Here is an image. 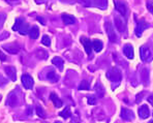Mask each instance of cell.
Returning <instances> with one entry per match:
<instances>
[{"label":"cell","instance_id":"obj_13","mask_svg":"<svg viewBox=\"0 0 153 123\" xmlns=\"http://www.w3.org/2000/svg\"><path fill=\"white\" fill-rule=\"evenodd\" d=\"M4 69H5L6 75L8 76V78H10L12 81H16V80H17V71H16L15 67H13V66H7V67H5Z\"/></svg>","mask_w":153,"mask_h":123},{"label":"cell","instance_id":"obj_6","mask_svg":"<svg viewBox=\"0 0 153 123\" xmlns=\"http://www.w3.org/2000/svg\"><path fill=\"white\" fill-rule=\"evenodd\" d=\"M148 27H149V25H148L147 22H146L145 20H141V21H139V23L137 24V28H136L134 33H136V35L138 37H141L143 32L145 31V29Z\"/></svg>","mask_w":153,"mask_h":123},{"label":"cell","instance_id":"obj_15","mask_svg":"<svg viewBox=\"0 0 153 123\" xmlns=\"http://www.w3.org/2000/svg\"><path fill=\"white\" fill-rule=\"evenodd\" d=\"M62 21H63V23L66 24V25H71V24L76 23L75 17H73L71 15H67V14L62 15Z\"/></svg>","mask_w":153,"mask_h":123},{"label":"cell","instance_id":"obj_2","mask_svg":"<svg viewBox=\"0 0 153 123\" xmlns=\"http://www.w3.org/2000/svg\"><path fill=\"white\" fill-rule=\"evenodd\" d=\"M140 56L142 61L150 62L153 59V52L148 46H142L140 48Z\"/></svg>","mask_w":153,"mask_h":123},{"label":"cell","instance_id":"obj_10","mask_svg":"<svg viewBox=\"0 0 153 123\" xmlns=\"http://www.w3.org/2000/svg\"><path fill=\"white\" fill-rule=\"evenodd\" d=\"M115 25L119 32H124L126 30V24L120 17H115Z\"/></svg>","mask_w":153,"mask_h":123},{"label":"cell","instance_id":"obj_19","mask_svg":"<svg viewBox=\"0 0 153 123\" xmlns=\"http://www.w3.org/2000/svg\"><path fill=\"white\" fill-rule=\"evenodd\" d=\"M17 104H18V97H17V95H16L13 92H12L10 95H8L7 104H8V106H10V107H15Z\"/></svg>","mask_w":153,"mask_h":123},{"label":"cell","instance_id":"obj_8","mask_svg":"<svg viewBox=\"0 0 153 123\" xmlns=\"http://www.w3.org/2000/svg\"><path fill=\"white\" fill-rule=\"evenodd\" d=\"M2 48H3L6 52L10 53V54H17V53H19V51H20V46L17 44H15V42H13V44H4Z\"/></svg>","mask_w":153,"mask_h":123},{"label":"cell","instance_id":"obj_23","mask_svg":"<svg viewBox=\"0 0 153 123\" xmlns=\"http://www.w3.org/2000/svg\"><path fill=\"white\" fill-rule=\"evenodd\" d=\"M37 56L39 59H47L48 58V53L46 52V51L42 50V49H39V50L36 51V54H35Z\"/></svg>","mask_w":153,"mask_h":123},{"label":"cell","instance_id":"obj_26","mask_svg":"<svg viewBox=\"0 0 153 123\" xmlns=\"http://www.w3.org/2000/svg\"><path fill=\"white\" fill-rule=\"evenodd\" d=\"M36 114L39 117H42V118H45L46 117V115H45V111L42 109V107L40 106H37L36 107Z\"/></svg>","mask_w":153,"mask_h":123},{"label":"cell","instance_id":"obj_32","mask_svg":"<svg viewBox=\"0 0 153 123\" xmlns=\"http://www.w3.org/2000/svg\"><path fill=\"white\" fill-rule=\"evenodd\" d=\"M55 123H61V122H59V121H56Z\"/></svg>","mask_w":153,"mask_h":123},{"label":"cell","instance_id":"obj_25","mask_svg":"<svg viewBox=\"0 0 153 123\" xmlns=\"http://www.w3.org/2000/svg\"><path fill=\"white\" fill-rule=\"evenodd\" d=\"M42 44H44V46L50 47V44H51L50 37H49L48 35H44V36H42Z\"/></svg>","mask_w":153,"mask_h":123},{"label":"cell","instance_id":"obj_28","mask_svg":"<svg viewBox=\"0 0 153 123\" xmlns=\"http://www.w3.org/2000/svg\"><path fill=\"white\" fill-rule=\"evenodd\" d=\"M147 7L149 10V12L153 14V1H148L147 2Z\"/></svg>","mask_w":153,"mask_h":123},{"label":"cell","instance_id":"obj_21","mask_svg":"<svg viewBox=\"0 0 153 123\" xmlns=\"http://www.w3.org/2000/svg\"><path fill=\"white\" fill-rule=\"evenodd\" d=\"M28 34L32 39H36L38 37V35H39V29H38V27H36V26H33L32 28H30Z\"/></svg>","mask_w":153,"mask_h":123},{"label":"cell","instance_id":"obj_24","mask_svg":"<svg viewBox=\"0 0 153 123\" xmlns=\"http://www.w3.org/2000/svg\"><path fill=\"white\" fill-rule=\"evenodd\" d=\"M79 89L80 90H89L90 89V84L88 81H82L80 84V86H79Z\"/></svg>","mask_w":153,"mask_h":123},{"label":"cell","instance_id":"obj_14","mask_svg":"<svg viewBox=\"0 0 153 123\" xmlns=\"http://www.w3.org/2000/svg\"><path fill=\"white\" fill-rule=\"evenodd\" d=\"M139 115L142 119H147L149 118L150 116V111H149V108L147 106H142L140 110H139Z\"/></svg>","mask_w":153,"mask_h":123},{"label":"cell","instance_id":"obj_5","mask_svg":"<svg viewBox=\"0 0 153 123\" xmlns=\"http://www.w3.org/2000/svg\"><path fill=\"white\" fill-rule=\"evenodd\" d=\"M22 85H23L24 87H25V89H32L33 85H34V80H33V78L31 77V76L27 75V73H25V75L22 76Z\"/></svg>","mask_w":153,"mask_h":123},{"label":"cell","instance_id":"obj_1","mask_svg":"<svg viewBox=\"0 0 153 123\" xmlns=\"http://www.w3.org/2000/svg\"><path fill=\"white\" fill-rule=\"evenodd\" d=\"M13 30L18 31V32H20L21 34H28L30 28H29L28 24H27L22 18H18L15 22V25L13 26Z\"/></svg>","mask_w":153,"mask_h":123},{"label":"cell","instance_id":"obj_27","mask_svg":"<svg viewBox=\"0 0 153 123\" xmlns=\"http://www.w3.org/2000/svg\"><path fill=\"white\" fill-rule=\"evenodd\" d=\"M87 102H88V104H91V106H92V104H95V102H96V97H95V96H93V95H92V96H89L88 99H87Z\"/></svg>","mask_w":153,"mask_h":123},{"label":"cell","instance_id":"obj_16","mask_svg":"<svg viewBox=\"0 0 153 123\" xmlns=\"http://www.w3.org/2000/svg\"><path fill=\"white\" fill-rule=\"evenodd\" d=\"M52 63L56 66L59 70H62L63 69V66H64V61L62 60V58L60 57H55L52 59Z\"/></svg>","mask_w":153,"mask_h":123},{"label":"cell","instance_id":"obj_18","mask_svg":"<svg viewBox=\"0 0 153 123\" xmlns=\"http://www.w3.org/2000/svg\"><path fill=\"white\" fill-rule=\"evenodd\" d=\"M47 79L52 83H56L58 80H59V77H58V75L55 73V71L51 69V70H49L48 73H47Z\"/></svg>","mask_w":153,"mask_h":123},{"label":"cell","instance_id":"obj_33","mask_svg":"<svg viewBox=\"0 0 153 123\" xmlns=\"http://www.w3.org/2000/svg\"><path fill=\"white\" fill-rule=\"evenodd\" d=\"M149 123H153V120H152V121H150Z\"/></svg>","mask_w":153,"mask_h":123},{"label":"cell","instance_id":"obj_3","mask_svg":"<svg viewBox=\"0 0 153 123\" xmlns=\"http://www.w3.org/2000/svg\"><path fill=\"white\" fill-rule=\"evenodd\" d=\"M107 78L111 82L119 83L121 81V78H122V76H121V73H120V70H119L118 68L113 67V68H111V69H109V70H108Z\"/></svg>","mask_w":153,"mask_h":123},{"label":"cell","instance_id":"obj_4","mask_svg":"<svg viewBox=\"0 0 153 123\" xmlns=\"http://www.w3.org/2000/svg\"><path fill=\"white\" fill-rule=\"evenodd\" d=\"M105 27V30H107V34H108V37H109L110 41L116 42L117 39H118V37H117L116 32L114 31V28H113V26H112V24L110 23V22H107Z\"/></svg>","mask_w":153,"mask_h":123},{"label":"cell","instance_id":"obj_30","mask_svg":"<svg viewBox=\"0 0 153 123\" xmlns=\"http://www.w3.org/2000/svg\"><path fill=\"white\" fill-rule=\"evenodd\" d=\"M148 102H149L150 104L153 106V95H149V97H148Z\"/></svg>","mask_w":153,"mask_h":123},{"label":"cell","instance_id":"obj_9","mask_svg":"<svg viewBox=\"0 0 153 123\" xmlns=\"http://www.w3.org/2000/svg\"><path fill=\"white\" fill-rule=\"evenodd\" d=\"M120 116H121V118H122V119L126 120V121H130V120L134 119V112L130 111V110L125 109V108H122V110H121Z\"/></svg>","mask_w":153,"mask_h":123},{"label":"cell","instance_id":"obj_17","mask_svg":"<svg viewBox=\"0 0 153 123\" xmlns=\"http://www.w3.org/2000/svg\"><path fill=\"white\" fill-rule=\"evenodd\" d=\"M50 99L52 100V102H53L54 106H55L56 108H60V107H62V100L60 99V98L58 97L55 93H51V94H50Z\"/></svg>","mask_w":153,"mask_h":123},{"label":"cell","instance_id":"obj_7","mask_svg":"<svg viewBox=\"0 0 153 123\" xmlns=\"http://www.w3.org/2000/svg\"><path fill=\"white\" fill-rule=\"evenodd\" d=\"M114 4H115V8L117 10V12L120 13V15L122 16V17H126V15H127L126 4L123 1H115Z\"/></svg>","mask_w":153,"mask_h":123},{"label":"cell","instance_id":"obj_22","mask_svg":"<svg viewBox=\"0 0 153 123\" xmlns=\"http://www.w3.org/2000/svg\"><path fill=\"white\" fill-rule=\"evenodd\" d=\"M59 115L61 116L62 118H64V119H67V118H69L71 116V108L69 107H66L63 111L60 112Z\"/></svg>","mask_w":153,"mask_h":123},{"label":"cell","instance_id":"obj_31","mask_svg":"<svg viewBox=\"0 0 153 123\" xmlns=\"http://www.w3.org/2000/svg\"><path fill=\"white\" fill-rule=\"evenodd\" d=\"M37 20H38V21H39V22H42V25H45V24H46V23H45V20L42 19V18L37 17Z\"/></svg>","mask_w":153,"mask_h":123},{"label":"cell","instance_id":"obj_12","mask_svg":"<svg viewBox=\"0 0 153 123\" xmlns=\"http://www.w3.org/2000/svg\"><path fill=\"white\" fill-rule=\"evenodd\" d=\"M123 53L124 55L126 56L128 59H132L134 58V48H132L131 44H126L124 47H123Z\"/></svg>","mask_w":153,"mask_h":123},{"label":"cell","instance_id":"obj_20","mask_svg":"<svg viewBox=\"0 0 153 123\" xmlns=\"http://www.w3.org/2000/svg\"><path fill=\"white\" fill-rule=\"evenodd\" d=\"M102 42L100 41V39H94L93 41H92V48H93V50L95 51V52H100V51L102 50Z\"/></svg>","mask_w":153,"mask_h":123},{"label":"cell","instance_id":"obj_29","mask_svg":"<svg viewBox=\"0 0 153 123\" xmlns=\"http://www.w3.org/2000/svg\"><path fill=\"white\" fill-rule=\"evenodd\" d=\"M0 59L2 60V61H5L6 60V56L3 54V53L1 52V51H0Z\"/></svg>","mask_w":153,"mask_h":123},{"label":"cell","instance_id":"obj_11","mask_svg":"<svg viewBox=\"0 0 153 123\" xmlns=\"http://www.w3.org/2000/svg\"><path fill=\"white\" fill-rule=\"evenodd\" d=\"M81 42H82L83 46H84L85 51H86L87 54L91 55V51H92V42H91V41H90L89 39H87V37L82 36V37H81Z\"/></svg>","mask_w":153,"mask_h":123}]
</instances>
